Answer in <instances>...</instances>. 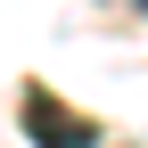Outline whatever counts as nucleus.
<instances>
[{
    "label": "nucleus",
    "mask_w": 148,
    "mask_h": 148,
    "mask_svg": "<svg viewBox=\"0 0 148 148\" xmlns=\"http://www.w3.org/2000/svg\"><path fill=\"white\" fill-rule=\"evenodd\" d=\"M25 140L33 148H99V123L74 115V107L49 99V90H25Z\"/></svg>",
    "instance_id": "nucleus-1"
},
{
    "label": "nucleus",
    "mask_w": 148,
    "mask_h": 148,
    "mask_svg": "<svg viewBox=\"0 0 148 148\" xmlns=\"http://www.w3.org/2000/svg\"><path fill=\"white\" fill-rule=\"evenodd\" d=\"M115 8H132V16H148V0H115Z\"/></svg>",
    "instance_id": "nucleus-2"
}]
</instances>
